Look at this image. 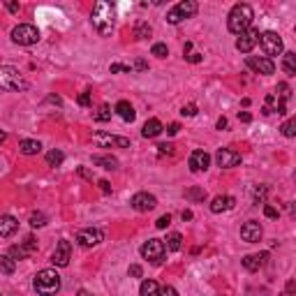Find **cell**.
<instances>
[{
	"instance_id": "6da1fadb",
	"label": "cell",
	"mask_w": 296,
	"mask_h": 296,
	"mask_svg": "<svg viewBox=\"0 0 296 296\" xmlns=\"http://www.w3.org/2000/svg\"><path fill=\"white\" fill-rule=\"evenodd\" d=\"M253 19L255 12L248 3H238V5L231 7L229 17H227V26H229V33L234 35H243L248 28H253Z\"/></svg>"
},
{
	"instance_id": "7a4b0ae2",
	"label": "cell",
	"mask_w": 296,
	"mask_h": 296,
	"mask_svg": "<svg viewBox=\"0 0 296 296\" xmlns=\"http://www.w3.org/2000/svg\"><path fill=\"white\" fill-rule=\"evenodd\" d=\"M90 21H93L95 30L100 35H111L114 30V5L111 3H97L93 7V14H90Z\"/></svg>"
},
{
	"instance_id": "3957f363",
	"label": "cell",
	"mask_w": 296,
	"mask_h": 296,
	"mask_svg": "<svg viewBox=\"0 0 296 296\" xmlns=\"http://www.w3.org/2000/svg\"><path fill=\"white\" fill-rule=\"evenodd\" d=\"M35 285V291H37L39 296H54L61 291V275H58V271L54 269H42L37 275H35L33 280Z\"/></svg>"
},
{
	"instance_id": "277c9868",
	"label": "cell",
	"mask_w": 296,
	"mask_h": 296,
	"mask_svg": "<svg viewBox=\"0 0 296 296\" xmlns=\"http://www.w3.org/2000/svg\"><path fill=\"white\" fill-rule=\"evenodd\" d=\"M0 88H5V90H28V81L19 74L17 67H0Z\"/></svg>"
},
{
	"instance_id": "5b68a950",
	"label": "cell",
	"mask_w": 296,
	"mask_h": 296,
	"mask_svg": "<svg viewBox=\"0 0 296 296\" xmlns=\"http://www.w3.org/2000/svg\"><path fill=\"white\" fill-rule=\"evenodd\" d=\"M197 10H199V5L194 0H183V3H178L176 7H171V10L167 12V21H169L171 26H176V23H181L183 19L194 17Z\"/></svg>"
},
{
	"instance_id": "8992f818",
	"label": "cell",
	"mask_w": 296,
	"mask_h": 296,
	"mask_svg": "<svg viewBox=\"0 0 296 296\" xmlns=\"http://www.w3.org/2000/svg\"><path fill=\"white\" fill-rule=\"evenodd\" d=\"M165 255H167V248L160 238H151V241H146L141 245V257L148 259L151 264H155V266L165 262Z\"/></svg>"
},
{
	"instance_id": "52a82bcc",
	"label": "cell",
	"mask_w": 296,
	"mask_h": 296,
	"mask_svg": "<svg viewBox=\"0 0 296 296\" xmlns=\"http://www.w3.org/2000/svg\"><path fill=\"white\" fill-rule=\"evenodd\" d=\"M259 46H262V51L266 54V58H271V56H280L282 54V37H280L278 33H273V30H266V33L259 35Z\"/></svg>"
},
{
	"instance_id": "ba28073f",
	"label": "cell",
	"mask_w": 296,
	"mask_h": 296,
	"mask_svg": "<svg viewBox=\"0 0 296 296\" xmlns=\"http://www.w3.org/2000/svg\"><path fill=\"white\" fill-rule=\"evenodd\" d=\"M12 39L17 44H21V46H30V44L39 42V30L35 26H30V23H21V26H17L12 30Z\"/></svg>"
},
{
	"instance_id": "9c48e42d",
	"label": "cell",
	"mask_w": 296,
	"mask_h": 296,
	"mask_svg": "<svg viewBox=\"0 0 296 296\" xmlns=\"http://www.w3.org/2000/svg\"><path fill=\"white\" fill-rule=\"evenodd\" d=\"M102 238H105V234H102V229H97V227H86V229H81L77 234V243L81 248H93V245H97V243H102Z\"/></svg>"
},
{
	"instance_id": "30bf717a",
	"label": "cell",
	"mask_w": 296,
	"mask_h": 296,
	"mask_svg": "<svg viewBox=\"0 0 296 296\" xmlns=\"http://www.w3.org/2000/svg\"><path fill=\"white\" fill-rule=\"evenodd\" d=\"M248 67H250V70L253 72H257V74H266V77H269V74H273L275 72V63L271 61V58H266V56H248Z\"/></svg>"
},
{
	"instance_id": "8fae6325",
	"label": "cell",
	"mask_w": 296,
	"mask_h": 296,
	"mask_svg": "<svg viewBox=\"0 0 296 296\" xmlns=\"http://www.w3.org/2000/svg\"><path fill=\"white\" fill-rule=\"evenodd\" d=\"M93 141L102 148H111V146H118V148H130V139L125 137H114V134H107V132H95L93 134Z\"/></svg>"
},
{
	"instance_id": "7c38bea8",
	"label": "cell",
	"mask_w": 296,
	"mask_h": 296,
	"mask_svg": "<svg viewBox=\"0 0 296 296\" xmlns=\"http://www.w3.org/2000/svg\"><path fill=\"white\" fill-rule=\"evenodd\" d=\"M259 42V30H255V28H248L243 35H238V39H236V49L241 51V54H250V51L257 46Z\"/></svg>"
},
{
	"instance_id": "4fadbf2b",
	"label": "cell",
	"mask_w": 296,
	"mask_h": 296,
	"mask_svg": "<svg viewBox=\"0 0 296 296\" xmlns=\"http://www.w3.org/2000/svg\"><path fill=\"white\" fill-rule=\"evenodd\" d=\"M215 162H218V167H222V169H231V167L241 165V153H236L231 148H220L218 153H215Z\"/></svg>"
},
{
	"instance_id": "5bb4252c",
	"label": "cell",
	"mask_w": 296,
	"mask_h": 296,
	"mask_svg": "<svg viewBox=\"0 0 296 296\" xmlns=\"http://www.w3.org/2000/svg\"><path fill=\"white\" fill-rule=\"evenodd\" d=\"M130 204H132V209L139 211V213H148V211H153L158 206V199L153 194H148V192H137Z\"/></svg>"
},
{
	"instance_id": "9a60e30c",
	"label": "cell",
	"mask_w": 296,
	"mask_h": 296,
	"mask_svg": "<svg viewBox=\"0 0 296 296\" xmlns=\"http://www.w3.org/2000/svg\"><path fill=\"white\" fill-rule=\"evenodd\" d=\"M35 250H37V241H35L33 236H28L21 245H12L10 248V257L14 259V262H17V259H26L28 255H33Z\"/></svg>"
},
{
	"instance_id": "2e32d148",
	"label": "cell",
	"mask_w": 296,
	"mask_h": 296,
	"mask_svg": "<svg viewBox=\"0 0 296 296\" xmlns=\"http://www.w3.org/2000/svg\"><path fill=\"white\" fill-rule=\"evenodd\" d=\"M262 225H259L257 220H248L245 225L241 227V238L245 243H259L262 241Z\"/></svg>"
},
{
	"instance_id": "e0dca14e",
	"label": "cell",
	"mask_w": 296,
	"mask_h": 296,
	"mask_svg": "<svg viewBox=\"0 0 296 296\" xmlns=\"http://www.w3.org/2000/svg\"><path fill=\"white\" fill-rule=\"evenodd\" d=\"M70 257H72V243L70 241H61L58 245H56L54 255H51V262L56 264V266H67L70 264Z\"/></svg>"
},
{
	"instance_id": "ac0fdd59",
	"label": "cell",
	"mask_w": 296,
	"mask_h": 296,
	"mask_svg": "<svg viewBox=\"0 0 296 296\" xmlns=\"http://www.w3.org/2000/svg\"><path fill=\"white\" fill-rule=\"evenodd\" d=\"M211 165V155L206 151H192L190 155V169L192 171H206Z\"/></svg>"
},
{
	"instance_id": "d6986e66",
	"label": "cell",
	"mask_w": 296,
	"mask_h": 296,
	"mask_svg": "<svg viewBox=\"0 0 296 296\" xmlns=\"http://www.w3.org/2000/svg\"><path fill=\"white\" fill-rule=\"evenodd\" d=\"M234 204H236L234 197H229V194H218V197L211 202V213L218 215V213H225V211H231Z\"/></svg>"
},
{
	"instance_id": "ffe728a7",
	"label": "cell",
	"mask_w": 296,
	"mask_h": 296,
	"mask_svg": "<svg viewBox=\"0 0 296 296\" xmlns=\"http://www.w3.org/2000/svg\"><path fill=\"white\" fill-rule=\"evenodd\" d=\"M19 222L14 215H0V236L3 238H10L12 234H17Z\"/></svg>"
},
{
	"instance_id": "44dd1931",
	"label": "cell",
	"mask_w": 296,
	"mask_h": 296,
	"mask_svg": "<svg viewBox=\"0 0 296 296\" xmlns=\"http://www.w3.org/2000/svg\"><path fill=\"white\" fill-rule=\"evenodd\" d=\"M114 111H116L118 116H121V118H123L125 123H132L134 118H137V111H134V107H132L130 102H127V100H121V102H118V105L114 107Z\"/></svg>"
},
{
	"instance_id": "7402d4cb",
	"label": "cell",
	"mask_w": 296,
	"mask_h": 296,
	"mask_svg": "<svg viewBox=\"0 0 296 296\" xmlns=\"http://www.w3.org/2000/svg\"><path fill=\"white\" fill-rule=\"evenodd\" d=\"M266 259H269V255L262 253V255H245L243 257V266H245L248 271H259L266 264Z\"/></svg>"
},
{
	"instance_id": "603a6c76",
	"label": "cell",
	"mask_w": 296,
	"mask_h": 296,
	"mask_svg": "<svg viewBox=\"0 0 296 296\" xmlns=\"http://www.w3.org/2000/svg\"><path fill=\"white\" fill-rule=\"evenodd\" d=\"M165 130V127H162V123L158 121V118H151V121H146L143 123V127H141V134L146 139H153V137H158L160 132Z\"/></svg>"
},
{
	"instance_id": "cb8c5ba5",
	"label": "cell",
	"mask_w": 296,
	"mask_h": 296,
	"mask_svg": "<svg viewBox=\"0 0 296 296\" xmlns=\"http://www.w3.org/2000/svg\"><path fill=\"white\" fill-rule=\"evenodd\" d=\"M93 165L102 169H118V160L111 155H93Z\"/></svg>"
},
{
	"instance_id": "d4e9b609",
	"label": "cell",
	"mask_w": 296,
	"mask_h": 296,
	"mask_svg": "<svg viewBox=\"0 0 296 296\" xmlns=\"http://www.w3.org/2000/svg\"><path fill=\"white\" fill-rule=\"evenodd\" d=\"M19 148H21L23 155H37L39 151H42V143L35 141V139H23V141L19 143Z\"/></svg>"
},
{
	"instance_id": "484cf974",
	"label": "cell",
	"mask_w": 296,
	"mask_h": 296,
	"mask_svg": "<svg viewBox=\"0 0 296 296\" xmlns=\"http://www.w3.org/2000/svg\"><path fill=\"white\" fill-rule=\"evenodd\" d=\"M282 70H285L287 77H294L296 74V54L287 51V54L282 56Z\"/></svg>"
},
{
	"instance_id": "4316f807",
	"label": "cell",
	"mask_w": 296,
	"mask_h": 296,
	"mask_svg": "<svg viewBox=\"0 0 296 296\" xmlns=\"http://www.w3.org/2000/svg\"><path fill=\"white\" fill-rule=\"evenodd\" d=\"M14 271H17V262H14L10 255H0V273L12 275Z\"/></svg>"
},
{
	"instance_id": "83f0119b",
	"label": "cell",
	"mask_w": 296,
	"mask_h": 296,
	"mask_svg": "<svg viewBox=\"0 0 296 296\" xmlns=\"http://www.w3.org/2000/svg\"><path fill=\"white\" fill-rule=\"evenodd\" d=\"M160 287L155 280H143L141 287H139V296H158Z\"/></svg>"
},
{
	"instance_id": "f1b7e54d",
	"label": "cell",
	"mask_w": 296,
	"mask_h": 296,
	"mask_svg": "<svg viewBox=\"0 0 296 296\" xmlns=\"http://www.w3.org/2000/svg\"><path fill=\"white\" fill-rule=\"evenodd\" d=\"M167 250H171V253H178L183 248V236L178 234V231H174V234H169L167 236Z\"/></svg>"
},
{
	"instance_id": "f546056e",
	"label": "cell",
	"mask_w": 296,
	"mask_h": 296,
	"mask_svg": "<svg viewBox=\"0 0 296 296\" xmlns=\"http://www.w3.org/2000/svg\"><path fill=\"white\" fill-rule=\"evenodd\" d=\"M153 35V28L148 26L146 21H137V26H134V37L137 39H146Z\"/></svg>"
},
{
	"instance_id": "4dcf8cb0",
	"label": "cell",
	"mask_w": 296,
	"mask_h": 296,
	"mask_svg": "<svg viewBox=\"0 0 296 296\" xmlns=\"http://www.w3.org/2000/svg\"><path fill=\"white\" fill-rule=\"evenodd\" d=\"M278 102H280V100L275 97V95H269V97H266V102H264V109H262V114H264V116H271V114H275V111H278Z\"/></svg>"
},
{
	"instance_id": "1f68e13d",
	"label": "cell",
	"mask_w": 296,
	"mask_h": 296,
	"mask_svg": "<svg viewBox=\"0 0 296 296\" xmlns=\"http://www.w3.org/2000/svg\"><path fill=\"white\" fill-rule=\"evenodd\" d=\"M111 114H114V111H111V107L102 105L97 111H95V121H97V123H107V121H111Z\"/></svg>"
},
{
	"instance_id": "d6a6232c",
	"label": "cell",
	"mask_w": 296,
	"mask_h": 296,
	"mask_svg": "<svg viewBox=\"0 0 296 296\" xmlns=\"http://www.w3.org/2000/svg\"><path fill=\"white\" fill-rule=\"evenodd\" d=\"M185 197L192 199V202H204V199H206V190H202V187H190V190H185Z\"/></svg>"
},
{
	"instance_id": "836d02e7",
	"label": "cell",
	"mask_w": 296,
	"mask_h": 296,
	"mask_svg": "<svg viewBox=\"0 0 296 296\" xmlns=\"http://www.w3.org/2000/svg\"><path fill=\"white\" fill-rule=\"evenodd\" d=\"M280 130H282V134H285L287 139L296 137V118H289V121H285V125L280 127Z\"/></svg>"
},
{
	"instance_id": "e575fe53",
	"label": "cell",
	"mask_w": 296,
	"mask_h": 296,
	"mask_svg": "<svg viewBox=\"0 0 296 296\" xmlns=\"http://www.w3.org/2000/svg\"><path fill=\"white\" fill-rule=\"evenodd\" d=\"M63 160H65V155H63L61 151H49V153H46V162H49L51 167H58Z\"/></svg>"
},
{
	"instance_id": "d590c367",
	"label": "cell",
	"mask_w": 296,
	"mask_h": 296,
	"mask_svg": "<svg viewBox=\"0 0 296 296\" xmlns=\"http://www.w3.org/2000/svg\"><path fill=\"white\" fill-rule=\"evenodd\" d=\"M266 194H269V187H266V185H257V187H255V192H253L255 204H264Z\"/></svg>"
},
{
	"instance_id": "8d00e7d4",
	"label": "cell",
	"mask_w": 296,
	"mask_h": 296,
	"mask_svg": "<svg viewBox=\"0 0 296 296\" xmlns=\"http://www.w3.org/2000/svg\"><path fill=\"white\" fill-rule=\"evenodd\" d=\"M151 54H153V56H158V58H167V56H169V49H167V44L158 42V44H153V49H151Z\"/></svg>"
},
{
	"instance_id": "74e56055",
	"label": "cell",
	"mask_w": 296,
	"mask_h": 296,
	"mask_svg": "<svg viewBox=\"0 0 296 296\" xmlns=\"http://www.w3.org/2000/svg\"><path fill=\"white\" fill-rule=\"evenodd\" d=\"M46 225V215L44 213H33L30 215V227H44Z\"/></svg>"
},
{
	"instance_id": "f35d334b",
	"label": "cell",
	"mask_w": 296,
	"mask_h": 296,
	"mask_svg": "<svg viewBox=\"0 0 296 296\" xmlns=\"http://www.w3.org/2000/svg\"><path fill=\"white\" fill-rule=\"evenodd\" d=\"M278 95H280V100H282V102H285V100H289L291 97L289 86H287V83H278Z\"/></svg>"
},
{
	"instance_id": "ab89813d",
	"label": "cell",
	"mask_w": 296,
	"mask_h": 296,
	"mask_svg": "<svg viewBox=\"0 0 296 296\" xmlns=\"http://www.w3.org/2000/svg\"><path fill=\"white\" fill-rule=\"evenodd\" d=\"M109 72H111V74H118V72H127V74H130L132 67L130 65H123V63H114V65L109 67Z\"/></svg>"
},
{
	"instance_id": "60d3db41",
	"label": "cell",
	"mask_w": 296,
	"mask_h": 296,
	"mask_svg": "<svg viewBox=\"0 0 296 296\" xmlns=\"http://www.w3.org/2000/svg\"><path fill=\"white\" fill-rule=\"evenodd\" d=\"M169 225H171V215L169 213L162 215V218H158V222H155V227H158V229H167Z\"/></svg>"
},
{
	"instance_id": "b9f144b4",
	"label": "cell",
	"mask_w": 296,
	"mask_h": 296,
	"mask_svg": "<svg viewBox=\"0 0 296 296\" xmlns=\"http://www.w3.org/2000/svg\"><path fill=\"white\" fill-rule=\"evenodd\" d=\"M158 296H178V291H176L171 285H165V287H160Z\"/></svg>"
},
{
	"instance_id": "7bdbcfd3",
	"label": "cell",
	"mask_w": 296,
	"mask_h": 296,
	"mask_svg": "<svg viewBox=\"0 0 296 296\" xmlns=\"http://www.w3.org/2000/svg\"><path fill=\"white\" fill-rule=\"evenodd\" d=\"M158 153L160 155H171V153H174V143H160Z\"/></svg>"
},
{
	"instance_id": "ee69618b",
	"label": "cell",
	"mask_w": 296,
	"mask_h": 296,
	"mask_svg": "<svg viewBox=\"0 0 296 296\" xmlns=\"http://www.w3.org/2000/svg\"><path fill=\"white\" fill-rule=\"evenodd\" d=\"M181 116H187V118H190V116H197V105L183 107V109H181Z\"/></svg>"
},
{
	"instance_id": "f6af8a7d",
	"label": "cell",
	"mask_w": 296,
	"mask_h": 296,
	"mask_svg": "<svg viewBox=\"0 0 296 296\" xmlns=\"http://www.w3.org/2000/svg\"><path fill=\"white\" fill-rule=\"evenodd\" d=\"M264 215H266V218H271V220H275V218H278V211H275L273 206H269V204H264Z\"/></svg>"
},
{
	"instance_id": "bcb514c9",
	"label": "cell",
	"mask_w": 296,
	"mask_h": 296,
	"mask_svg": "<svg viewBox=\"0 0 296 296\" xmlns=\"http://www.w3.org/2000/svg\"><path fill=\"white\" fill-rule=\"evenodd\" d=\"M141 273H143V271H141V266H139V264H132V266H130V275H132V278H141Z\"/></svg>"
},
{
	"instance_id": "7dc6e473",
	"label": "cell",
	"mask_w": 296,
	"mask_h": 296,
	"mask_svg": "<svg viewBox=\"0 0 296 296\" xmlns=\"http://www.w3.org/2000/svg\"><path fill=\"white\" fill-rule=\"evenodd\" d=\"M79 105H81V107H88V105H90V93H88V90L79 95Z\"/></svg>"
},
{
	"instance_id": "c3c4849f",
	"label": "cell",
	"mask_w": 296,
	"mask_h": 296,
	"mask_svg": "<svg viewBox=\"0 0 296 296\" xmlns=\"http://www.w3.org/2000/svg\"><path fill=\"white\" fill-rule=\"evenodd\" d=\"M187 58V63H192V65H194V63H202V54H190V56H185Z\"/></svg>"
},
{
	"instance_id": "681fc988",
	"label": "cell",
	"mask_w": 296,
	"mask_h": 296,
	"mask_svg": "<svg viewBox=\"0 0 296 296\" xmlns=\"http://www.w3.org/2000/svg\"><path fill=\"white\" fill-rule=\"evenodd\" d=\"M134 70H139V72L148 70V63L146 61H137V63H134Z\"/></svg>"
},
{
	"instance_id": "f907efd6",
	"label": "cell",
	"mask_w": 296,
	"mask_h": 296,
	"mask_svg": "<svg viewBox=\"0 0 296 296\" xmlns=\"http://www.w3.org/2000/svg\"><path fill=\"white\" fill-rule=\"evenodd\" d=\"M178 130H181V125H178V123H171V125L167 127V132H169V134H178Z\"/></svg>"
},
{
	"instance_id": "816d5d0a",
	"label": "cell",
	"mask_w": 296,
	"mask_h": 296,
	"mask_svg": "<svg viewBox=\"0 0 296 296\" xmlns=\"http://www.w3.org/2000/svg\"><path fill=\"white\" fill-rule=\"evenodd\" d=\"M287 294H291V296H294V291H296V282H294V280H289V282H287Z\"/></svg>"
},
{
	"instance_id": "f5cc1de1",
	"label": "cell",
	"mask_w": 296,
	"mask_h": 296,
	"mask_svg": "<svg viewBox=\"0 0 296 296\" xmlns=\"http://www.w3.org/2000/svg\"><path fill=\"white\" fill-rule=\"evenodd\" d=\"M238 118H241L243 123H250V121H253V116L248 114V111H241V114H238Z\"/></svg>"
},
{
	"instance_id": "db71d44e",
	"label": "cell",
	"mask_w": 296,
	"mask_h": 296,
	"mask_svg": "<svg viewBox=\"0 0 296 296\" xmlns=\"http://www.w3.org/2000/svg\"><path fill=\"white\" fill-rule=\"evenodd\" d=\"M215 125H218V130H225V127H227V118H225V116H222V118H218V123H215Z\"/></svg>"
},
{
	"instance_id": "11a10c76",
	"label": "cell",
	"mask_w": 296,
	"mask_h": 296,
	"mask_svg": "<svg viewBox=\"0 0 296 296\" xmlns=\"http://www.w3.org/2000/svg\"><path fill=\"white\" fill-rule=\"evenodd\" d=\"M100 187H102V192H111V185H109V181H100Z\"/></svg>"
},
{
	"instance_id": "9f6ffc18",
	"label": "cell",
	"mask_w": 296,
	"mask_h": 296,
	"mask_svg": "<svg viewBox=\"0 0 296 296\" xmlns=\"http://www.w3.org/2000/svg\"><path fill=\"white\" fill-rule=\"evenodd\" d=\"M181 218H183V222H185V220H192V211H183Z\"/></svg>"
},
{
	"instance_id": "6f0895ef",
	"label": "cell",
	"mask_w": 296,
	"mask_h": 296,
	"mask_svg": "<svg viewBox=\"0 0 296 296\" xmlns=\"http://www.w3.org/2000/svg\"><path fill=\"white\" fill-rule=\"evenodd\" d=\"M7 10H10V12H19V5H17V3H7Z\"/></svg>"
},
{
	"instance_id": "680465c9",
	"label": "cell",
	"mask_w": 296,
	"mask_h": 296,
	"mask_svg": "<svg viewBox=\"0 0 296 296\" xmlns=\"http://www.w3.org/2000/svg\"><path fill=\"white\" fill-rule=\"evenodd\" d=\"M77 296H90V294H88L86 289H79V291H77Z\"/></svg>"
},
{
	"instance_id": "91938a15",
	"label": "cell",
	"mask_w": 296,
	"mask_h": 296,
	"mask_svg": "<svg viewBox=\"0 0 296 296\" xmlns=\"http://www.w3.org/2000/svg\"><path fill=\"white\" fill-rule=\"evenodd\" d=\"M5 139H7V137H5V132H3V130H0V143H3V141H5Z\"/></svg>"
},
{
	"instance_id": "94428289",
	"label": "cell",
	"mask_w": 296,
	"mask_h": 296,
	"mask_svg": "<svg viewBox=\"0 0 296 296\" xmlns=\"http://www.w3.org/2000/svg\"><path fill=\"white\" fill-rule=\"evenodd\" d=\"M280 296H291V294H287V291H282V294H280Z\"/></svg>"
}]
</instances>
